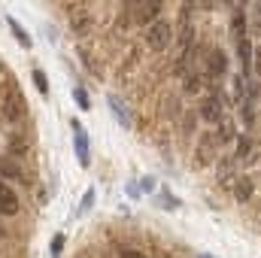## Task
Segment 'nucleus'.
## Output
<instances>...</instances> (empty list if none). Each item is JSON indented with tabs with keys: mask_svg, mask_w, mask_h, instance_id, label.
<instances>
[{
	"mask_svg": "<svg viewBox=\"0 0 261 258\" xmlns=\"http://www.w3.org/2000/svg\"><path fill=\"white\" fill-rule=\"evenodd\" d=\"M170 40H173V24H170V21L158 18V21L149 24V31H146V46H149L152 52H164V49L170 46Z\"/></svg>",
	"mask_w": 261,
	"mask_h": 258,
	"instance_id": "nucleus-1",
	"label": "nucleus"
},
{
	"mask_svg": "<svg viewBox=\"0 0 261 258\" xmlns=\"http://www.w3.org/2000/svg\"><path fill=\"white\" fill-rule=\"evenodd\" d=\"M0 179H3V183H18V186H28V176H24L21 164H18L12 155H0Z\"/></svg>",
	"mask_w": 261,
	"mask_h": 258,
	"instance_id": "nucleus-2",
	"label": "nucleus"
},
{
	"mask_svg": "<svg viewBox=\"0 0 261 258\" xmlns=\"http://www.w3.org/2000/svg\"><path fill=\"white\" fill-rule=\"evenodd\" d=\"M73 149H76V155H79V164L82 167H88L91 164V146H88V134L85 128L73 119Z\"/></svg>",
	"mask_w": 261,
	"mask_h": 258,
	"instance_id": "nucleus-3",
	"label": "nucleus"
},
{
	"mask_svg": "<svg viewBox=\"0 0 261 258\" xmlns=\"http://www.w3.org/2000/svg\"><path fill=\"white\" fill-rule=\"evenodd\" d=\"M200 116H203V122H213V125H219V122L225 119V97H222V94H213V97H206V100L200 104Z\"/></svg>",
	"mask_w": 261,
	"mask_h": 258,
	"instance_id": "nucleus-4",
	"label": "nucleus"
},
{
	"mask_svg": "<svg viewBox=\"0 0 261 258\" xmlns=\"http://www.w3.org/2000/svg\"><path fill=\"white\" fill-rule=\"evenodd\" d=\"M18 213V194L9 183L0 179V216H15Z\"/></svg>",
	"mask_w": 261,
	"mask_h": 258,
	"instance_id": "nucleus-5",
	"label": "nucleus"
},
{
	"mask_svg": "<svg viewBox=\"0 0 261 258\" xmlns=\"http://www.w3.org/2000/svg\"><path fill=\"white\" fill-rule=\"evenodd\" d=\"M0 113H3V119L6 122H18V119H24V100L18 97V94H9L3 104H0Z\"/></svg>",
	"mask_w": 261,
	"mask_h": 258,
	"instance_id": "nucleus-6",
	"label": "nucleus"
},
{
	"mask_svg": "<svg viewBox=\"0 0 261 258\" xmlns=\"http://www.w3.org/2000/svg\"><path fill=\"white\" fill-rule=\"evenodd\" d=\"M206 73H210L213 79H219V76H225V73H228V55H225L222 49H210V58H206Z\"/></svg>",
	"mask_w": 261,
	"mask_h": 258,
	"instance_id": "nucleus-7",
	"label": "nucleus"
},
{
	"mask_svg": "<svg viewBox=\"0 0 261 258\" xmlns=\"http://www.w3.org/2000/svg\"><path fill=\"white\" fill-rule=\"evenodd\" d=\"M158 12H161V0H140V9L134 18L140 24H152V21H158Z\"/></svg>",
	"mask_w": 261,
	"mask_h": 258,
	"instance_id": "nucleus-8",
	"label": "nucleus"
},
{
	"mask_svg": "<svg viewBox=\"0 0 261 258\" xmlns=\"http://www.w3.org/2000/svg\"><path fill=\"white\" fill-rule=\"evenodd\" d=\"M237 55H240V64H243V76L252 70V61H255V49L249 43V37H240L237 40Z\"/></svg>",
	"mask_w": 261,
	"mask_h": 258,
	"instance_id": "nucleus-9",
	"label": "nucleus"
},
{
	"mask_svg": "<svg viewBox=\"0 0 261 258\" xmlns=\"http://www.w3.org/2000/svg\"><path fill=\"white\" fill-rule=\"evenodd\" d=\"M252 194H255V183L249 176H234V197H237V203H246Z\"/></svg>",
	"mask_w": 261,
	"mask_h": 258,
	"instance_id": "nucleus-10",
	"label": "nucleus"
},
{
	"mask_svg": "<svg viewBox=\"0 0 261 258\" xmlns=\"http://www.w3.org/2000/svg\"><path fill=\"white\" fill-rule=\"evenodd\" d=\"M216 149H219V140L216 137H203L200 140V149H197V164H210L213 158H216Z\"/></svg>",
	"mask_w": 261,
	"mask_h": 258,
	"instance_id": "nucleus-11",
	"label": "nucleus"
},
{
	"mask_svg": "<svg viewBox=\"0 0 261 258\" xmlns=\"http://www.w3.org/2000/svg\"><path fill=\"white\" fill-rule=\"evenodd\" d=\"M216 140H219V146H225V143H231V140H234V122H231V119H222V122H219Z\"/></svg>",
	"mask_w": 261,
	"mask_h": 258,
	"instance_id": "nucleus-12",
	"label": "nucleus"
},
{
	"mask_svg": "<svg viewBox=\"0 0 261 258\" xmlns=\"http://www.w3.org/2000/svg\"><path fill=\"white\" fill-rule=\"evenodd\" d=\"M6 24H9V31L15 34V40H18V46H24V49H31V37H28V31L15 21V18H6Z\"/></svg>",
	"mask_w": 261,
	"mask_h": 258,
	"instance_id": "nucleus-13",
	"label": "nucleus"
},
{
	"mask_svg": "<svg viewBox=\"0 0 261 258\" xmlns=\"http://www.w3.org/2000/svg\"><path fill=\"white\" fill-rule=\"evenodd\" d=\"M231 31L237 34V40H240V37H246V12H243V9H237V12H234V18H231Z\"/></svg>",
	"mask_w": 261,
	"mask_h": 258,
	"instance_id": "nucleus-14",
	"label": "nucleus"
},
{
	"mask_svg": "<svg viewBox=\"0 0 261 258\" xmlns=\"http://www.w3.org/2000/svg\"><path fill=\"white\" fill-rule=\"evenodd\" d=\"M31 79H34V85H37V91H40V94L46 97V94H49V79H46V73H43V70L37 67V70L31 73Z\"/></svg>",
	"mask_w": 261,
	"mask_h": 258,
	"instance_id": "nucleus-15",
	"label": "nucleus"
},
{
	"mask_svg": "<svg viewBox=\"0 0 261 258\" xmlns=\"http://www.w3.org/2000/svg\"><path fill=\"white\" fill-rule=\"evenodd\" d=\"M110 107H113V113H116V119H119V122H122V125L128 128V125H130V113H128V110H125V107H122V104H119L116 97H110Z\"/></svg>",
	"mask_w": 261,
	"mask_h": 258,
	"instance_id": "nucleus-16",
	"label": "nucleus"
},
{
	"mask_svg": "<svg viewBox=\"0 0 261 258\" xmlns=\"http://www.w3.org/2000/svg\"><path fill=\"white\" fill-rule=\"evenodd\" d=\"M73 100L79 104V110H91V97H88V91H85L82 85H76V88H73Z\"/></svg>",
	"mask_w": 261,
	"mask_h": 258,
	"instance_id": "nucleus-17",
	"label": "nucleus"
},
{
	"mask_svg": "<svg viewBox=\"0 0 261 258\" xmlns=\"http://www.w3.org/2000/svg\"><path fill=\"white\" fill-rule=\"evenodd\" d=\"M24 152H28V140H21V137H12V140H9V155H12V158H21Z\"/></svg>",
	"mask_w": 261,
	"mask_h": 258,
	"instance_id": "nucleus-18",
	"label": "nucleus"
},
{
	"mask_svg": "<svg viewBox=\"0 0 261 258\" xmlns=\"http://www.w3.org/2000/svg\"><path fill=\"white\" fill-rule=\"evenodd\" d=\"M249 152H252V140H246V137H240L237 140V161H249Z\"/></svg>",
	"mask_w": 261,
	"mask_h": 258,
	"instance_id": "nucleus-19",
	"label": "nucleus"
},
{
	"mask_svg": "<svg viewBox=\"0 0 261 258\" xmlns=\"http://www.w3.org/2000/svg\"><path fill=\"white\" fill-rule=\"evenodd\" d=\"M61 249H64V234H55V237H52V246H49L52 258H58V255H61Z\"/></svg>",
	"mask_w": 261,
	"mask_h": 258,
	"instance_id": "nucleus-20",
	"label": "nucleus"
},
{
	"mask_svg": "<svg viewBox=\"0 0 261 258\" xmlns=\"http://www.w3.org/2000/svg\"><path fill=\"white\" fill-rule=\"evenodd\" d=\"M91 203H94V189H88V192L82 194V203H79V213H88V210H91Z\"/></svg>",
	"mask_w": 261,
	"mask_h": 258,
	"instance_id": "nucleus-21",
	"label": "nucleus"
},
{
	"mask_svg": "<svg viewBox=\"0 0 261 258\" xmlns=\"http://www.w3.org/2000/svg\"><path fill=\"white\" fill-rule=\"evenodd\" d=\"M252 31L261 37V3H255V6H252Z\"/></svg>",
	"mask_w": 261,
	"mask_h": 258,
	"instance_id": "nucleus-22",
	"label": "nucleus"
},
{
	"mask_svg": "<svg viewBox=\"0 0 261 258\" xmlns=\"http://www.w3.org/2000/svg\"><path fill=\"white\" fill-rule=\"evenodd\" d=\"M197 88H200V76H189V79H186V91L195 94Z\"/></svg>",
	"mask_w": 261,
	"mask_h": 258,
	"instance_id": "nucleus-23",
	"label": "nucleus"
},
{
	"mask_svg": "<svg viewBox=\"0 0 261 258\" xmlns=\"http://www.w3.org/2000/svg\"><path fill=\"white\" fill-rule=\"evenodd\" d=\"M155 186H158V183H155V176H143V183H140V189H143V192H155Z\"/></svg>",
	"mask_w": 261,
	"mask_h": 258,
	"instance_id": "nucleus-24",
	"label": "nucleus"
},
{
	"mask_svg": "<svg viewBox=\"0 0 261 258\" xmlns=\"http://www.w3.org/2000/svg\"><path fill=\"white\" fill-rule=\"evenodd\" d=\"M252 70H255V73L261 76V46L255 49V61H252Z\"/></svg>",
	"mask_w": 261,
	"mask_h": 258,
	"instance_id": "nucleus-25",
	"label": "nucleus"
},
{
	"mask_svg": "<svg viewBox=\"0 0 261 258\" xmlns=\"http://www.w3.org/2000/svg\"><path fill=\"white\" fill-rule=\"evenodd\" d=\"M119 258H146V255H143V252H137V249H125Z\"/></svg>",
	"mask_w": 261,
	"mask_h": 258,
	"instance_id": "nucleus-26",
	"label": "nucleus"
},
{
	"mask_svg": "<svg viewBox=\"0 0 261 258\" xmlns=\"http://www.w3.org/2000/svg\"><path fill=\"white\" fill-rule=\"evenodd\" d=\"M200 6H203V9H213V6H216V0H200Z\"/></svg>",
	"mask_w": 261,
	"mask_h": 258,
	"instance_id": "nucleus-27",
	"label": "nucleus"
},
{
	"mask_svg": "<svg viewBox=\"0 0 261 258\" xmlns=\"http://www.w3.org/2000/svg\"><path fill=\"white\" fill-rule=\"evenodd\" d=\"M0 73H3V58H0Z\"/></svg>",
	"mask_w": 261,
	"mask_h": 258,
	"instance_id": "nucleus-28",
	"label": "nucleus"
},
{
	"mask_svg": "<svg viewBox=\"0 0 261 258\" xmlns=\"http://www.w3.org/2000/svg\"><path fill=\"white\" fill-rule=\"evenodd\" d=\"M197 258H213V255H197Z\"/></svg>",
	"mask_w": 261,
	"mask_h": 258,
	"instance_id": "nucleus-29",
	"label": "nucleus"
},
{
	"mask_svg": "<svg viewBox=\"0 0 261 258\" xmlns=\"http://www.w3.org/2000/svg\"><path fill=\"white\" fill-rule=\"evenodd\" d=\"M0 240H3V228H0Z\"/></svg>",
	"mask_w": 261,
	"mask_h": 258,
	"instance_id": "nucleus-30",
	"label": "nucleus"
},
{
	"mask_svg": "<svg viewBox=\"0 0 261 258\" xmlns=\"http://www.w3.org/2000/svg\"><path fill=\"white\" fill-rule=\"evenodd\" d=\"M240 3H246V0H240Z\"/></svg>",
	"mask_w": 261,
	"mask_h": 258,
	"instance_id": "nucleus-31",
	"label": "nucleus"
}]
</instances>
